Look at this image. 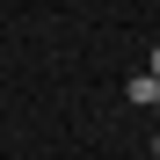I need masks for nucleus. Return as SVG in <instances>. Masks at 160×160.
Returning a JSON list of instances; mask_svg holds the SVG:
<instances>
[{
	"mask_svg": "<svg viewBox=\"0 0 160 160\" xmlns=\"http://www.w3.org/2000/svg\"><path fill=\"white\" fill-rule=\"evenodd\" d=\"M131 102H146V109H153V102H160V80H153V73H131Z\"/></svg>",
	"mask_w": 160,
	"mask_h": 160,
	"instance_id": "1",
	"label": "nucleus"
},
{
	"mask_svg": "<svg viewBox=\"0 0 160 160\" xmlns=\"http://www.w3.org/2000/svg\"><path fill=\"white\" fill-rule=\"evenodd\" d=\"M146 73H153V80H160V44H153V58H146Z\"/></svg>",
	"mask_w": 160,
	"mask_h": 160,
	"instance_id": "2",
	"label": "nucleus"
},
{
	"mask_svg": "<svg viewBox=\"0 0 160 160\" xmlns=\"http://www.w3.org/2000/svg\"><path fill=\"white\" fill-rule=\"evenodd\" d=\"M153 160H160V138H153Z\"/></svg>",
	"mask_w": 160,
	"mask_h": 160,
	"instance_id": "3",
	"label": "nucleus"
},
{
	"mask_svg": "<svg viewBox=\"0 0 160 160\" xmlns=\"http://www.w3.org/2000/svg\"><path fill=\"white\" fill-rule=\"evenodd\" d=\"M153 109H160V102H153Z\"/></svg>",
	"mask_w": 160,
	"mask_h": 160,
	"instance_id": "4",
	"label": "nucleus"
}]
</instances>
